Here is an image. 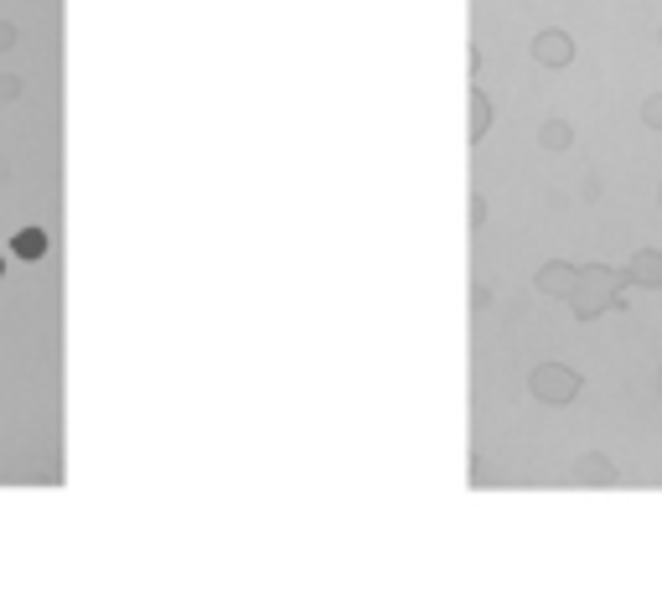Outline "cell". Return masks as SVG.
<instances>
[{
	"instance_id": "6da1fadb",
	"label": "cell",
	"mask_w": 662,
	"mask_h": 595,
	"mask_svg": "<svg viewBox=\"0 0 662 595\" xmlns=\"http://www.w3.org/2000/svg\"><path fill=\"white\" fill-rule=\"evenodd\" d=\"M626 275L606 270V264H590V270L575 275V290L564 295L569 311H575L580 321H595V316H606V311H621L626 306V295H621Z\"/></svg>"
},
{
	"instance_id": "7a4b0ae2",
	"label": "cell",
	"mask_w": 662,
	"mask_h": 595,
	"mask_svg": "<svg viewBox=\"0 0 662 595\" xmlns=\"http://www.w3.org/2000/svg\"><path fill=\"white\" fill-rule=\"evenodd\" d=\"M580 389H585V378H580L575 368H564V363H538V368L528 373V394H533L538 404H549V409L575 404Z\"/></svg>"
},
{
	"instance_id": "3957f363",
	"label": "cell",
	"mask_w": 662,
	"mask_h": 595,
	"mask_svg": "<svg viewBox=\"0 0 662 595\" xmlns=\"http://www.w3.org/2000/svg\"><path fill=\"white\" fill-rule=\"evenodd\" d=\"M533 63L549 68V73H564L569 63H575V37L559 32V26H544V32L533 37Z\"/></svg>"
},
{
	"instance_id": "277c9868",
	"label": "cell",
	"mask_w": 662,
	"mask_h": 595,
	"mask_svg": "<svg viewBox=\"0 0 662 595\" xmlns=\"http://www.w3.org/2000/svg\"><path fill=\"white\" fill-rule=\"evenodd\" d=\"M626 285H642V290H657L662 285V254L657 249H637L631 254V264H626Z\"/></svg>"
},
{
	"instance_id": "5b68a950",
	"label": "cell",
	"mask_w": 662,
	"mask_h": 595,
	"mask_svg": "<svg viewBox=\"0 0 662 595\" xmlns=\"http://www.w3.org/2000/svg\"><path fill=\"white\" fill-rule=\"evenodd\" d=\"M538 151H549V156L575 151V125H569V119H544V125H538Z\"/></svg>"
},
{
	"instance_id": "8992f818",
	"label": "cell",
	"mask_w": 662,
	"mask_h": 595,
	"mask_svg": "<svg viewBox=\"0 0 662 595\" xmlns=\"http://www.w3.org/2000/svg\"><path fill=\"white\" fill-rule=\"evenodd\" d=\"M575 264H564V259H549L544 264V270H538V290H544V295H569V290H575Z\"/></svg>"
},
{
	"instance_id": "52a82bcc",
	"label": "cell",
	"mask_w": 662,
	"mask_h": 595,
	"mask_svg": "<svg viewBox=\"0 0 662 595\" xmlns=\"http://www.w3.org/2000/svg\"><path fill=\"white\" fill-rule=\"evenodd\" d=\"M575 482H585V487H611L616 482V466L606 456H585V461H575Z\"/></svg>"
},
{
	"instance_id": "ba28073f",
	"label": "cell",
	"mask_w": 662,
	"mask_h": 595,
	"mask_svg": "<svg viewBox=\"0 0 662 595\" xmlns=\"http://www.w3.org/2000/svg\"><path fill=\"white\" fill-rule=\"evenodd\" d=\"M11 254H16V259H42V254H47V233H42V228L11 233Z\"/></svg>"
},
{
	"instance_id": "9c48e42d",
	"label": "cell",
	"mask_w": 662,
	"mask_h": 595,
	"mask_svg": "<svg viewBox=\"0 0 662 595\" xmlns=\"http://www.w3.org/2000/svg\"><path fill=\"white\" fill-rule=\"evenodd\" d=\"M487 130H492V99L481 94V88H471V145L487 135Z\"/></svg>"
},
{
	"instance_id": "30bf717a",
	"label": "cell",
	"mask_w": 662,
	"mask_h": 595,
	"mask_svg": "<svg viewBox=\"0 0 662 595\" xmlns=\"http://www.w3.org/2000/svg\"><path fill=\"white\" fill-rule=\"evenodd\" d=\"M642 125L647 130H662V94H647L642 99Z\"/></svg>"
},
{
	"instance_id": "8fae6325",
	"label": "cell",
	"mask_w": 662,
	"mask_h": 595,
	"mask_svg": "<svg viewBox=\"0 0 662 595\" xmlns=\"http://www.w3.org/2000/svg\"><path fill=\"white\" fill-rule=\"evenodd\" d=\"M657 394H662V363H657Z\"/></svg>"
},
{
	"instance_id": "7c38bea8",
	"label": "cell",
	"mask_w": 662,
	"mask_h": 595,
	"mask_svg": "<svg viewBox=\"0 0 662 595\" xmlns=\"http://www.w3.org/2000/svg\"><path fill=\"white\" fill-rule=\"evenodd\" d=\"M657 207H662V187H657Z\"/></svg>"
},
{
	"instance_id": "4fadbf2b",
	"label": "cell",
	"mask_w": 662,
	"mask_h": 595,
	"mask_svg": "<svg viewBox=\"0 0 662 595\" xmlns=\"http://www.w3.org/2000/svg\"><path fill=\"white\" fill-rule=\"evenodd\" d=\"M657 42H662V32H657Z\"/></svg>"
},
{
	"instance_id": "5bb4252c",
	"label": "cell",
	"mask_w": 662,
	"mask_h": 595,
	"mask_svg": "<svg viewBox=\"0 0 662 595\" xmlns=\"http://www.w3.org/2000/svg\"><path fill=\"white\" fill-rule=\"evenodd\" d=\"M0 270H6V264H0Z\"/></svg>"
}]
</instances>
